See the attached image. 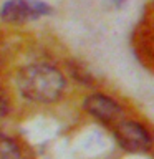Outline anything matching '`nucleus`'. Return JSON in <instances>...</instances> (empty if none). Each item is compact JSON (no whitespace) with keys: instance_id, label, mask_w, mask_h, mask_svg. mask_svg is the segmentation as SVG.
<instances>
[{"instance_id":"1","label":"nucleus","mask_w":154,"mask_h":159,"mask_svg":"<svg viewBox=\"0 0 154 159\" xmlns=\"http://www.w3.org/2000/svg\"><path fill=\"white\" fill-rule=\"evenodd\" d=\"M66 80L58 68L37 63L22 68L17 75V88L23 98L33 103H55L61 98Z\"/></svg>"},{"instance_id":"2","label":"nucleus","mask_w":154,"mask_h":159,"mask_svg":"<svg viewBox=\"0 0 154 159\" xmlns=\"http://www.w3.org/2000/svg\"><path fill=\"white\" fill-rule=\"evenodd\" d=\"M114 136L123 149L136 154L147 152L152 144L151 133L147 131L146 126L124 118L114 124Z\"/></svg>"},{"instance_id":"3","label":"nucleus","mask_w":154,"mask_h":159,"mask_svg":"<svg viewBox=\"0 0 154 159\" xmlns=\"http://www.w3.org/2000/svg\"><path fill=\"white\" fill-rule=\"evenodd\" d=\"M52 7L42 0H7L0 8L5 23H27L48 15Z\"/></svg>"},{"instance_id":"4","label":"nucleus","mask_w":154,"mask_h":159,"mask_svg":"<svg viewBox=\"0 0 154 159\" xmlns=\"http://www.w3.org/2000/svg\"><path fill=\"white\" fill-rule=\"evenodd\" d=\"M83 108L86 113H89L91 116H94L103 123L116 124L119 119L124 118L123 108L113 98L106 96V94H101V93H93L89 96H86L83 101Z\"/></svg>"},{"instance_id":"5","label":"nucleus","mask_w":154,"mask_h":159,"mask_svg":"<svg viewBox=\"0 0 154 159\" xmlns=\"http://www.w3.org/2000/svg\"><path fill=\"white\" fill-rule=\"evenodd\" d=\"M0 159H23L18 143L0 131Z\"/></svg>"},{"instance_id":"6","label":"nucleus","mask_w":154,"mask_h":159,"mask_svg":"<svg viewBox=\"0 0 154 159\" xmlns=\"http://www.w3.org/2000/svg\"><path fill=\"white\" fill-rule=\"evenodd\" d=\"M10 111V99L7 96V93L0 88V118L7 116Z\"/></svg>"}]
</instances>
